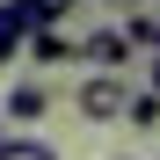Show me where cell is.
I'll list each match as a JSON object with an SVG mask.
<instances>
[{
	"label": "cell",
	"instance_id": "30bf717a",
	"mask_svg": "<svg viewBox=\"0 0 160 160\" xmlns=\"http://www.w3.org/2000/svg\"><path fill=\"white\" fill-rule=\"evenodd\" d=\"M146 80H153V95H160V51H153V66H146Z\"/></svg>",
	"mask_w": 160,
	"mask_h": 160
},
{
	"label": "cell",
	"instance_id": "52a82bcc",
	"mask_svg": "<svg viewBox=\"0 0 160 160\" xmlns=\"http://www.w3.org/2000/svg\"><path fill=\"white\" fill-rule=\"evenodd\" d=\"M124 117L138 124V131H153V124H160V95H153V88H146V95H131V102H124Z\"/></svg>",
	"mask_w": 160,
	"mask_h": 160
},
{
	"label": "cell",
	"instance_id": "7c38bea8",
	"mask_svg": "<svg viewBox=\"0 0 160 160\" xmlns=\"http://www.w3.org/2000/svg\"><path fill=\"white\" fill-rule=\"evenodd\" d=\"M0 138H8V117H0Z\"/></svg>",
	"mask_w": 160,
	"mask_h": 160
},
{
	"label": "cell",
	"instance_id": "6da1fadb",
	"mask_svg": "<svg viewBox=\"0 0 160 160\" xmlns=\"http://www.w3.org/2000/svg\"><path fill=\"white\" fill-rule=\"evenodd\" d=\"M124 102H131V88H124V73H88L80 80V95H73V109L88 117V124H109V117H124Z\"/></svg>",
	"mask_w": 160,
	"mask_h": 160
},
{
	"label": "cell",
	"instance_id": "3957f363",
	"mask_svg": "<svg viewBox=\"0 0 160 160\" xmlns=\"http://www.w3.org/2000/svg\"><path fill=\"white\" fill-rule=\"evenodd\" d=\"M22 44H29V66H66V58H73V37L58 29V22H37Z\"/></svg>",
	"mask_w": 160,
	"mask_h": 160
},
{
	"label": "cell",
	"instance_id": "9c48e42d",
	"mask_svg": "<svg viewBox=\"0 0 160 160\" xmlns=\"http://www.w3.org/2000/svg\"><path fill=\"white\" fill-rule=\"evenodd\" d=\"M22 8H29V22H66L80 0H22Z\"/></svg>",
	"mask_w": 160,
	"mask_h": 160
},
{
	"label": "cell",
	"instance_id": "8fae6325",
	"mask_svg": "<svg viewBox=\"0 0 160 160\" xmlns=\"http://www.w3.org/2000/svg\"><path fill=\"white\" fill-rule=\"evenodd\" d=\"M95 8H131V0H95Z\"/></svg>",
	"mask_w": 160,
	"mask_h": 160
},
{
	"label": "cell",
	"instance_id": "7a4b0ae2",
	"mask_svg": "<svg viewBox=\"0 0 160 160\" xmlns=\"http://www.w3.org/2000/svg\"><path fill=\"white\" fill-rule=\"evenodd\" d=\"M73 58H88V66H102V73H124L131 66V37L124 29H88L73 44Z\"/></svg>",
	"mask_w": 160,
	"mask_h": 160
},
{
	"label": "cell",
	"instance_id": "5b68a950",
	"mask_svg": "<svg viewBox=\"0 0 160 160\" xmlns=\"http://www.w3.org/2000/svg\"><path fill=\"white\" fill-rule=\"evenodd\" d=\"M37 22H29V8L22 0H0V66L8 58H22V37H29Z\"/></svg>",
	"mask_w": 160,
	"mask_h": 160
},
{
	"label": "cell",
	"instance_id": "ba28073f",
	"mask_svg": "<svg viewBox=\"0 0 160 160\" xmlns=\"http://www.w3.org/2000/svg\"><path fill=\"white\" fill-rule=\"evenodd\" d=\"M0 160H58L44 138H0Z\"/></svg>",
	"mask_w": 160,
	"mask_h": 160
},
{
	"label": "cell",
	"instance_id": "277c9868",
	"mask_svg": "<svg viewBox=\"0 0 160 160\" xmlns=\"http://www.w3.org/2000/svg\"><path fill=\"white\" fill-rule=\"evenodd\" d=\"M44 109H51L44 80H15V88H8V102H0V117H15V124H37Z\"/></svg>",
	"mask_w": 160,
	"mask_h": 160
},
{
	"label": "cell",
	"instance_id": "8992f818",
	"mask_svg": "<svg viewBox=\"0 0 160 160\" xmlns=\"http://www.w3.org/2000/svg\"><path fill=\"white\" fill-rule=\"evenodd\" d=\"M124 37H131V51H138V44H146V51H160V15H146V8H138V15L124 22Z\"/></svg>",
	"mask_w": 160,
	"mask_h": 160
}]
</instances>
